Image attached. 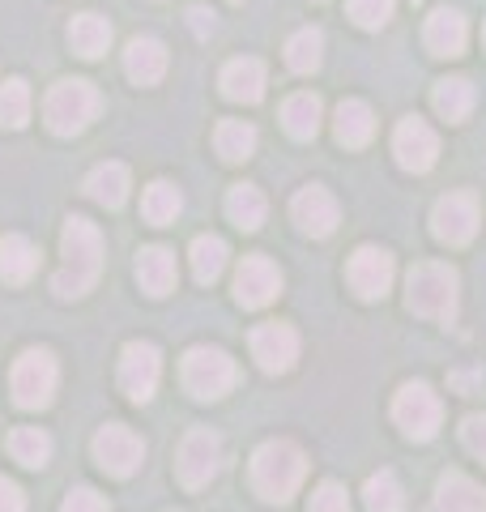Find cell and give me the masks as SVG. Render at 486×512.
Masks as SVG:
<instances>
[{"label": "cell", "instance_id": "obj_3", "mask_svg": "<svg viewBox=\"0 0 486 512\" xmlns=\"http://www.w3.org/2000/svg\"><path fill=\"white\" fill-rule=\"evenodd\" d=\"M457 269L440 265V261H423L410 269L405 278V308L423 320H440V325H452L457 320Z\"/></svg>", "mask_w": 486, "mask_h": 512}, {"label": "cell", "instance_id": "obj_32", "mask_svg": "<svg viewBox=\"0 0 486 512\" xmlns=\"http://www.w3.org/2000/svg\"><path fill=\"white\" fill-rule=\"evenodd\" d=\"M226 239L218 235H201V239H192V278L197 282H218L222 278V269H226Z\"/></svg>", "mask_w": 486, "mask_h": 512}, {"label": "cell", "instance_id": "obj_16", "mask_svg": "<svg viewBox=\"0 0 486 512\" xmlns=\"http://www.w3.org/2000/svg\"><path fill=\"white\" fill-rule=\"evenodd\" d=\"M290 218H295V227L303 235H312V239H324V235H333L337 231V222H342V210H337V197L329 188H303L295 201H290Z\"/></svg>", "mask_w": 486, "mask_h": 512}, {"label": "cell", "instance_id": "obj_41", "mask_svg": "<svg viewBox=\"0 0 486 512\" xmlns=\"http://www.w3.org/2000/svg\"><path fill=\"white\" fill-rule=\"evenodd\" d=\"M188 26H192V30H197V35L205 39V35H214V26H218V22H214V13H209V9L192 5V9H188Z\"/></svg>", "mask_w": 486, "mask_h": 512}, {"label": "cell", "instance_id": "obj_2", "mask_svg": "<svg viewBox=\"0 0 486 512\" xmlns=\"http://www.w3.org/2000/svg\"><path fill=\"white\" fill-rule=\"evenodd\" d=\"M307 478V457L290 440H265L252 453V487L269 504H290Z\"/></svg>", "mask_w": 486, "mask_h": 512}, {"label": "cell", "instance_id": "obj_17", "mask_svg": "<svg viewBox=\"0 0 486 512\" xmlns=\"http://www.w3.org/2000/svg\"><path fill=\"white\" fill-rule=\"evenodd\" d=\"M218 86L231 103H261L265 99V64L252 60V56H239L222 69Z\"/></svg>", "mask_w": 486, "mask_h": 512}, {"label": "cell", "instance_id": "obj_33", "mask_svg": "<svg viewBox=\"0 0 486 512\" xmlns=\"http://www.w3.org/2000/svg\"><path fill=\"white\" fill-rule=\"evenodd\" d=\"M320 60H324V35L320 30H295L286 43V64H290V73H316L320 69Z\"/></svg>", "mask_w": 486, "mask_h": 512}, {"label": "cell", "instance_id": "obj_42", "mask_svg": "<svg viewBox=\"0 0 486 512\" xmlns=\"http://www.w3.org/2000/svg\"><path fill=\"white\" fill-rule=\"evenodd\" d=\"M482 39H486V30H482Z\"/></svg>", "mask_w": 486, "mask_h": 512}, {"label": "cell", "instance_id": "obj_5", "mask_svg": "<svg viewBox=\"0 0 486 512\" xmlns=\"http://www.w3.org/2000/svg\"><path fill=\"white\" fill-rule=\"evenodd\" d=\"M393 423L401 427L405 440H418V444L435 440V431H440V423H444L440 393H435L431 384H423V380L401 384V393H397V402H393Z\"/></svg>", "mask_w": 486, "mask_h": 512}, {"label": "cell", "instance_id": "obj_9", "mask_svg": "<svg viewBox=\"0 0 486 512\" xmlns=\"http://www.w3.org/2000/svg\"><path fill=\"white\" fill-rule=\"evenodd\" d=\"M94 461L111 474V478H133L145 461V440L137 431H128L124 423H107L94 431Z\"/></svg>", "mask_w": 486, "mask_h": 512}, {"label": "cell", "instance_id": "obj_23", "mask_svg": "<svg viewBox=\"0 0 486 512\" xmlns=\"http://www.w3.org/2000/svg\"><path fill=\"white\" fill-rule=\"evenodd\" d=\"M39 269V248L26 235H0V282L22 286L35 278Z\"/></svg>", "mask_w": 486, "mask_h": 512}, {"label": "cell", "instance_id": "obj_38", "mask_svg": "<svg viewBox=\"0 0 486 512\" xmlns=\"http://www.w3.org/2000/svg\"><path fill=\"white\" fill-rule=\"evenodd\" d=\"M60 512H111V508H107V500L94 487H73L69 495H64Z\"/></svg>", "mask_w": 486, "mask_h": 512}, {"label": "cell", "instance_id": "obj_24", "mask_svg": "<svg viewBox=\"0 0 486 512\" xmlns=\"http://www.w3.org/2000/svg\"><path fill=\"white\" fill-rule=\"evenodd\" d=\"M128 188H133V180H128L124 163H99L86 175V197L99 201L103 210H120V205L128 201Z\"/></svg>", "mask_w": 486, "mask_h": 512}, {"label": "cell", "instance_id": "obj_11", "mask_svg": "<svg viewBox=\"0 0 486 512\" xmlns=\"http://www.w3.org/2000/svg\"><path fill=\"white\" fill-rule=\"evenodd\" d=\"M162 380V355L154 342H128L120 355V389L128 402H150Z\"/></svg>", "mask_w": 486, "mask_h": 512}, {"label": "cell", "instance_id": "obj_10", "mask_svg": "<svg viewBox=\"0 0 486 512\" xmlns=\"http://www.w3.org/2000/svg\"><path fill=\"white\" fill-rule=\"evenodd\" d=\"M478 222H482L478 201L469 197V192H448V197H440L431 210V235L448 248H461L478 235Z\"/></svg>", "mask_w": 486, "mask_h": 512}, {"label": "cell", "instance_id": "obj_1", "mask_svg": "<svg viewBox=\"0 0 486 512\" xmlns=\"http://www.w3.org/2000/svg\"><path fill=\"white\" fill-rule=\"evenodd\" d=\"M60 252H64V265L60 274L52 278V291L56 299H81L94 291V282L103 274V231L94 227L90 218H69L64 222V235H60Z\"/></svg>", "mask_w": 486, "mask_h": 512}, {"label": "cell", "instance_id": "obj_27", "mask_svg": "<svg viewBox=\"0 0 486 512\" xmlns=\"http://www.w3.org/2000/svg\"><path fill=\"white\" fill-rule=\"evenodd\" d=\"M474 99L478 94L465 77H444V82H435V90H431V107L440 111L448 124H461L469 111H474Z\"/></svg>", "mask_w": 486, "mask_h": 512}, {"label": "cell", "instance_id": "obj_20", "mask_svg": "<svg viewBox=\"0 0 486 512\" xmlns=\"http://www.w3.org/2000/svg\"><path fill=\"white\" fill-rule=\"evenodd\" d=\"M124 73H128L133 86H158L162 73H167V47H162L158 39H150V35L133 39L128 52H124Z\"/></svg>", "mask_w": 486, "mask_h": 512}, {"label": "cell", "instance_id": "obj_29", "mask_svg": "<svg viewBox=\"0 0 486 512\" xmlns=\"http://www.w3.org/2000/svg\"><path fill=\"white\" fill-rule=\"evenodd\" d=\"M265 214H269V205H265V197H261V188L235 184L231 192H226V218H231L239 231H261Z\"/></svg>", "mask_w": 486, "mask_h": 512}, {"label": "cell", "instance_id": "obj_6", "mask_svg": "<svg viewBox=\"0 0 486 512\" xmlns=\"http://www.w3.org/2000/svg\"><path fill=\"white\" fill-rule=\"evenodd\" d=\"M180 376H184V389L197 397V402H218L235 384V359L218 346H192L184 355Z\"/></svg>", "mask_w": 486, "mask_h": 512}, {"label": "cell", "instance_id": "obj_7", "mask_svg": "<svg viewBox=\"0 0 486 512\" xmlns=\"http://www.w3.org/2000/svg\"><path fill=\"white\" fill-rule=\"evenodd\" d=\"M56 384H60V367L52 359V350H26V355L13 363V372H9V393H13V402H18L22 410L52 406Z\"/></svg>", "mask_w": 486, "mask_h": 512}, {"label": "cell", "instance_id": "obj_12", "mask_svg": "<svg viewBox=\"0 0 486 512\" xmlns=\"http://www.w3.org/2000/svg\"><path fill=\"white\" fill-rule=\"evenodd\" d=\"M282 295V269L269 256H243L235 269V303L239 308H269Z\"/></svg>", "mask_w": 486, "mask_h": 512}, {"label": "cell", "instance_id": "obj_40", "mask_svg": "<svg viewBox=\"0 0 486 512\" xmlns=\"http://www.w3.org/2000/svg\"><path fill=\"white\" fill-rule=\"evenodd\" d=\"M0 512H26V495L9 478H0Z\"/></svg>", "mask_w": 486, "mask_h": 512}, {"label": "cell", "instance_id": "obj_26", "mask_svg": "<svg viewBox=\"0 0 486 512\" xmlns=\"http://www.w3.org/2000/svg\"><path fill=\"white\" fill-rule=\"evenodd\" d=\"M320 120H324V107H320L316 94L299 90V94H290V99L282 103V124H286V133L295 141H312L320 133Z\"/></svg>", "mask_w": 486, "mask_h": 512}, {"label": "cell", "instance_id": "obj_19", "mask_svg": "<svg viewBox=\"0 0 486 512\" xmlns=\"http://www.w3.org/2000/svg\"><path fill=\"white\" fill-rule=\"evenodd\" d=\"M137 282H141V291L150 295V299H162V295H171L175 291V282H180V269H175V252L167 248H141L137 252Z\"/></svg>", "mask_w": 486, "mask_h": 512}, {"label": "cell", "instance_id": "obj_31", "mask_svg": "<svg viewBox=\"0 0 486 512\" xmlns=\"http://www.w3.org/2000/svg\"><path fill=\"white\" fill-rule=\"evenodd\" d=\"M184 210V197H180V188L167 184V180H154L150 188H145V197H141V214L145 222H154V227H167V222H175Z\"/></svg>", "mask_w": 486, "mask_h": 512}, {"label": "cell", "instance_id": "obj_13", "mask_svg": "<svg viewBox=\"0 0 486 512\" xmlns=\"http://www.w3.org/2000/svg\"><path fill=\"white\" fill-rule=\"evenodd\" d=\"M346 278H350V286H354V295L367 299V303H376V299H384L388 291H393L397 265H393V256H388L384 248H371V244H363L359 252L350 256Z\"/></svg>", "mask_w": 486, "mask_h": 512}, {"label": "cell", "instance_id": "obj_18", "mask_svg": "<svg viewBox=\"0 0 486 512\" xmlns=\"http://www.w3.org/2000/svg\"><path fill=\"white\" fill-rule=\"evenodd\" d=\"M423 43L431 56H461L469 43V26L457 9H435L423 26Z\"/></svg>", "mask_w": 486, "mask_h": 512}, {"label": "cell", "instance_id": "obj_15", "mask_svg": "<svg viewBox=\"0 0 486 512\" xmlns=\"http://www.w3.org/2000/svg\"><path fill=\"white\" fill-rule=\"evenodd\" d=\"M248 346H252V359L261 363V372H269V376L290 372L299 359V333L290 325H256Z\"/></svg>", "mask_w": 486, "mask_h": 512}, {"label": "cell", "instance_id": "obj_14", "mask_svg": "<svg viewBox=\"0 0 486 512\" xmlns=\"http://www.w3.org/2000/svg\"><path fill=\"white\" fill-rule=\"evenodd\" d=\"M393 154L405 171L423 175L435 167V158H440V137H435V128L418 116H405L393 133Z\"/></svg>", "mask_w": 486, "mask_h": 512}, {"label": "cell", "instance_id": "obj_35", "mask_svg": "<svg viewBox=\"0 0 486 512\" xmlns=\"http://www.w3.org/2000/svg\"><path fill=\"white\" fill-rule=\"evenodd\" d=\"M30 120V86L22 77H9L0 86V128H22Z\"/></svg>", "mask_w": 486, "mask_h": 512}, {"label": "cell", "instance_id": "obj_28", "mask_svg": "<svg viewBox=\"0 0 486 512\" xmlns=\"http://www.w3.org/2000/svg\"><path fill=\"white\" fill-rule=\"evenodd\" d=\"M214 150H218L222 163H248L252 150H256V128L248 120H218Z\"/></svg>", "mask_w": 486, "mask_h": 512}, {"label": "cell", "instance_id": "obj_4", "mask_svg": "<svg viewBox=\"0 0 486 512\" xmlns=\"http://www.w3.org/2000/svg\"><path fill=\"white\" fill-rule=\"evenodd\" d=\"M99 111H103V94L94 82H86V77H64V82H56L43 99V120L56 137L86 133Z\"/></svg>", "mask_w": 486, "mask_h": 512}, {"label": "cell", "instance_id": "obj_21", "mask_svg": "<svg viewBox=\"0 0 486 512\" xmlns=\"http://www.w3.org/2000/svg\"><path fill=\"white\" fill-rule=\"evenodd\" d=\"M435 512H486V487L461 470H448L435 483Z\"/></svg>", "mask_w": 486, "mask_h": 512}, {"label": "cell", "instance_id": "obj_34", "mask_svg": "<svg viewBox=\"0 0 486 512\" xmlns=\"http://www.w3.org/2000/svg\"><path fill=\"white\" fill-rule=\"evenodd\" d=\"M363 500H367V512H401L405 508V495H401V483L393 470H380L367 478L363 487Z\"/></svg>", "mask_w": 486, "mask_h": 512}, {"label": "cell", "instance_id": "obj_22", "mask_svg": "<svg viewBox=\"0 0 486 512\" xmlns=\"http://www.w3.org/2000/svg\"><path fill=\"white\" fill-rule=\"evenodd\" d=\"M333 137L342 141L346 150H363L371 137H376V111H371L363 99H342L333 116Z\"/></svg>", "mask_w": 486, "mask_h": 512}, {"label": "cell", "instance_id": "obj_30", "mask_svg": "<svg viewBox=\"0 0 486 512\" xmlns=\"http://www.w3.org/2000/svg\"><path fill=\"white\" fill-rule=\"evenodd\" d=\"M9 457L26 470H43L47 457H52V436L39 427H13L9 431Z\"/></svg>", "mask_w": 486, "mask_h": 512}, {"label": "cell", "instance_id": "obj_25", "mask_svg": "<svg viewBox=\"0 0 486 512\" xmlns=\"http://www.w3.org/2000/svg\"><path fill=\"white\" fill-rule=\"evenodd\" d=\"M69 47L81 60H99L111 47V22L103 13H77L69 26Z\"/></svg>", "mask_w": 486, "mask_h": 512}, {"label": "cell", "instance_id": "obj_36", "mask_svg": "<svg viewBox=\"0 0 486 512\" xmlns=\"http://www.w3.org/2000/svg\"><path fill=\"white\" fill-rule=\"evenodd\" d=\"M346 9L363 30H380V26H388V18H393L397 0H346Z\"/></svg>", "mask_w": 486, "mask_h": 512}, {"label": "cell", "instance_id": "obj_39", "mask_svg": "<svg viewBox=\"0 0 486 512\" xmlns=\"http://www.w3.org/2000/svg\"><path fill=\"white\" fill-rule=\"evenodd\" d=\"M461 444L478 461H486V414H469V419L461 423Z\"/></svg>", "mask_w": 486, "mask_h": 512}, {"label": "cell", "instance_id": "obj_37", "mask_svg": "<svg viewBox=\"0 0 486 512\" xmlns=\"http://www.w3.org/2000/svg\"><path fill=\"white\" fill-rule=\"evenodd\" d=\"M312 512H350V495L342 483H320L312 491Z\"/></svg>", "mask_w": 486, "mask_h": 512}, {"label": "cell", "instance_id": "obj_8", "mask_svg": "<svg viewBox=\"0 0 486 512\" xmlns=\"http://www.w3.org/2000/svg\"><path fill=\"white\" fill-rule=\"evenodd\" d=\"M218 470H222V440H218V431H209V427L188 431L184 444H180V457H175V474H180V483L188 491H201V487L214 483Z\"/></svg>", "mask_w": 486, "mask_h": 512}]
</instances>
